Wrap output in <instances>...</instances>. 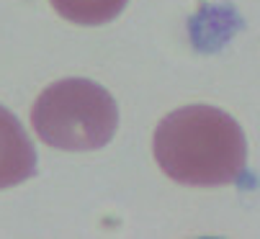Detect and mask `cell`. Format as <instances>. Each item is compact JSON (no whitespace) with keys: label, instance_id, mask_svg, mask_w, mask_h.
<instances>
[{"label":"cell","instance_id":"cell-1","mask_svg":"<svg viewBox=\"0 0 260 239\" xmlns=\"http://www.w3.org/2000/svg\"><path fill=\"white\" fill-rule=\"evenodd\" d=\"M155 159L175 183L216 188L245 173L247 142L230 113L211 106H185L160 121Z\"/></svg>","mask_w":260,"mask_h":239},{"label":"cell","instance_id":"cell-2","mask_svg":"<svg viewBox=\"0 0 260 239\" xmlns=\"http://www.w3.org/2000/svg\"><path fill=\"white\" fill-rule=\"evenodd\" d=\"M39 139L64 152L101 149L119 129V108L108 90L90 80L70 77L49 85L31 108Z\"/></svg>","mask_w":260,"mask_h":239},{"label":"cell","instance_id":"cell-3","mask_svg":"<svg viewBox=\"0 0 260 239\" xmlns=\"http://www.w3.org/2000/svg\"><path fill=\"white\" fill-rule=\"evenodd\" d=\"M36 173V152L21 121L0 106V190L21 185Z\"/></svg>","mask_w":260,"mask_h":239},{"label":"cell","instance_id":"cell-4","mask_svg":"<svg viewBox=\"0 0 260 239\" xmlns=\"http://www.w3.org/2000/svg\"><path fill=\"white\" fill-rule=\"evenodd\" d=\"M49 3L62 18L72 23L101 26L119 16L126 6V0H49Z\"/></svg>","mask_w":260,"mask_h":239}]
</instances>
